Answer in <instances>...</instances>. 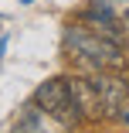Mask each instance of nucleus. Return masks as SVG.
Masks as SVG:
<instances>
[{"instance_id": "f257e3e1", "label": "nucleus", "mask_w": 129, "mask_h": 133, "mask_svg": "<svg viewBox=\"0 0 129 133\" xmlns=\"http://www.w3.org/2000/svg\"><path fill=\"white\" fill-rule=\"evenodd\" d=\"M65 48L71 51V58H82L88 68H112V72H126L129 68V55L122 38L102 31V28H88V24H78V28L65 31Z\"/></svg>"}, {"instance_id": "f03ea898", "label": "nucleus", "mask_w": 129, "mask_h": 133, "mask_svg": "<svg viewBox=\"0 0 129 133\" xmlns=\"http://www.w3.org/2000/svg\"><path fill=\"white\" fill-rule=\"evenodd\" d=\"M34 102L48 113V119H55L58 126H78L82 123L78 109H75V102H71V92H68V75H55V78H48V82H41L34 89Z\"/></svg>"}, {"instance_id": "7ed1b4c3", "label": "nucleus", "mask_w": 129, "mask_h": 133, "mask_svg": "<svg viewBox=\"0 0 129 133\" xmlns=\"http://www.w3.org/2000/svg\"><path fill=\"white\" fill-rule=\"evenodd\" d=\"M68 92H71V102L78 109L82 123H102L105 119V109H102V99H98L92 75H68Z\"/></svg>"}, {"instance_id": "20e7f679", "label": "nucleus", "mask_w": 129, "mask_h": 133, "mask_svg": "<svg viewBox=\"0 0 129 133\" xmlns=\"http://www.w3.org/2000/svg\"><path fill=\"white\" fill-rule=\"evenodd\" d=\"M44 123H48V113L41 109L37 102H27V106H24V113H20V119L14 123V130H41Z\"/></svg>"}, {"instance_id": "39448f33", "label": "nucleus", "mask_w": 129, "mask_h": 133, "mask_svg": "<svg viewBox=\"0 0 129 133\" xmlns=\"http://www.w3.org/2000/svg\"><path fill=\"white\" fill-rule=\"evenodd\" d=\"M20 4H31V0H20Z\"/></svg>"}]
</instances>
